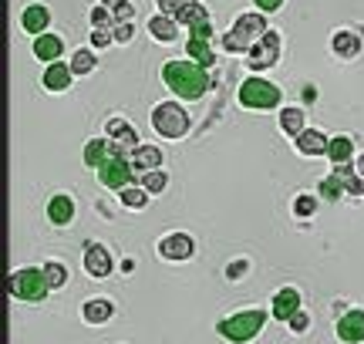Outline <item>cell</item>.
<instances>
[{"instance_id": "obj_1", "label": "cell", "mask_w": 364, "mask_h": 344, "mask_svg": "<svg viewBox=\"0 0 364 344\" xmlns=\"http://www.w3.org/2000/svg\"><path fill=\"white\" fill-rule=\"evenodd\" d=\"M162 81L169 84V91H172V95L189 98V102L202 98V95H206V88H209L206 68L196 65V61H169V65L162 68Z\"/></svg>"}, {"instance_id": "obj_2", "label": "cell", "mask_w": 364, "mask_h": 344, "mask_svg": "<svg viewBox=\"0 0 364 344\" xmlns=\"http://www.w3.org/2000/svg\"><path fill=\"white\" fill-rule=\"evenodd\" d=\"M263 324H267V314H263V310H243V314H233V317H223V321L216 324V331H219L226 341L246 344L263 331Z\"/></svg>"}, {"instance_id": "obj_3", "label": "cell", "mask_w": 364, "mask_h": 344, "mask_svg": "<svg viewBox=\"0 0 364 344\" xmlns=\"http://www.w3.org/2000/svg\"><path fill=\"white\" fill-rule=\"evenodd\" d=\"M267 31H270V27H267V21H263V10H256V14H240L236 24H233V31L223 38V47H226V51H250Z\"/></svg>"}, {"instance_id": "obj_4", "label": "cell", "mask_w": 364, "mask_h": 344, "mask_svg": "<svg viewBox=\"0 0 364 344\" xmlns=\"http://www.w3.org/2000/svg\"><path fill=\"white\" fill-rule=\"evenodd\" d=\"M152 128L159 132L162 139L179 142V139L189 132V112H186L179 102H162V105L152 108Z\"/></svg>"}, {"instance_id": "obj_5", "label": "cell", "mask_w": 364, "mask_h": 344, "mask_svg": "<svg viewBox=\"0 0 364 344\" xmlns=\"http://www.w3.org/2000/svg\"><path fill=\"white\" fill-rule=\"evenodd\" d=\"M47 290H51V284H47L44 270L24 267V270H14V273H10V294H14L17 301L38 304V301L47 297Z\"/></svg>"}, {"instance_id": "obj_6", "label": "cell", "mask_w": 364, "mask_h": 344, "mask_svg": "<svg viewBox=\"0 0 364 344\" xmlns=\"http://www.w3.org/2000/svg\"><path fill=\"white\" fill-rule=\"evenodd\" d=\"M240 105L256 108V112L277 108L280 105V88L270 84V81H263V78H246L240 84Z\"/></svg>"}, {"instance_id": "obj_7", "label": "cell", "mask_w": 364, "mask_h": 344, "mask_svg": "<svg viewBox=\"0 0 364 344\" xmlns=\"http://www.w3.org/2000/svg\"><path fill=\"white\" fill-rule=\"evenodd\" d=\"M98 176H101V183L105 186H112V190H125V186H132V176H135V169H132V162H128V155H125V146H112V155H108V162L98 169Z\"/></svg>"}, {"instance_id": "obj_8", "label": "cell", "mask_w": 364, "mask_h": 344, "mask_svg": "<svg viewBox=\"0 0 364 344\" xmlns=\"http://www.w3.org/2000/svg\"><path fill=\"white\" fill-rule=\"evenodd\" d=\"M280 58V34L277 31H267L263 38L250 47V68L263 71V68H274Z\"/></svg>"}, {"instance_id": "obj_9", "label": "cell", "mask_w": 364, "mask_h": 344, "mask_svg": "<svg viewBox=\"0 0 364 344\" xmlns=\"http://www.w3.org/2000/svg\"><path fill=\"white\" fill-rule=\"evenodd\" d=\"M193 250H196V246H193V236H186V233H169L159 243L162 260H189Z\"/></svg>"}, {"instance_id": "obj_10", "label": "cell", "mask_w": 364, "mask_h": 344, "mask_svg": "<svg viewBox=\"0 0 364 344\" xmlns=\"http://www.w3.org/2000/svg\"><path fill=\"white\" fill-rule=\"evenodd\" d=\"M337 338L344 344L364 341V310H348V314L337 317Z\"/></svg>"}, {"instance_id": "obj_11", "label": "cell", "mask_w": 364, "mask_h": 344, "mask_svg": "<svg viewBox=\"0 0 364 344\" xmlns=\"http://www.w3.org/2000/svg\"><path fill=\"white\" fill-rule=\"evenodd\" d=\"M84 270L91 273V277H108L112 273V257H108V250L105 246H98V243H88V250H84Z\"/></svg>"}, {"instance_id": "obj_12", "label": "cell", "mask_w": 364, "mask_h": 344, "mask_svg": "<svg viewBox=\"0 0 364 344\" xmlns=\"http://www.w3.org/2000/svg\"><path fill=\"white\" fill-rule=\"evenodd\" d=\"M47 24H51V10L44 7V3H31V7H24V14H21V27L27 31V34H44L47 31Z\"/></svg>"}, {"instance_id": "obj_13", "label": "cell", "mask_w": 364, "mask_h": 344, "mask_svg": "<svg viewBox=\"0 0 364 344\" xmlns=\"http://www.w3.org/2000/svg\"><path fill=\"white\" fill-rule=\"evenodd\" d=\"M297 310H300V294H297L293 287H283V290H277V297H274V317L287 324V321H290Z\"/></svg>"}, {"instance_id": "obj_14", "label": "cell", "mask_w": 364, "mask_h": 344, "mask_svg": "<svg viewBox=\"0 0 364 344\" xmlns=\"http://www.w3.org/2000/svg\"><path fill=\"white\" fill-rule=\"evenodd\" d=\"M297 149L304 155H327L330 139H327L324 132H317V128H304V132L297 135Z\"/></svg>"}, {"instance_id": "obj_15", "label": "cell", "mask_w": 364, "mask_h": 344, "mask_svg": "<svg viewBox=\"0 0 364 344\" xmlns=\"http://www.w3.org/2000/svg\"><path fill=\"white\" fill-rule=\"evenodd\" d=\"M128 162H132L135 172H152V169H159L162 165V152L159 149H152V146H135L132 155H128Z\"/></svg>"}, {"instance_id": "obj_16", "label": "cell", "mask_w": 364, "mask_h": 344, "mask_svg": "<svg viewBox=\"0 0 364 344\" xmlns=\"http://www.w3.org/2000/svg\"><path fill=\"white\" fill-rule=\"evenodd\" d=\"M47 220H51L54 227H68V223L75 220V203H71V196H54V199L47 203Z\"/></svg>"}, {"instance_id": "obj_17", "label": "cell", "mask_w": 364, "mask_h": 344, "mask_svg": "<svg viewBox=\"0 0 364 344\" xmlns=\"http://www.w3.org/2000/svg\"><path fill=\"white\" fill-rule=\"evenodd\" d=\"M71 75H75V71H71L68 65L51 61V65H47V71H44V88H47V91H64V88L71 84Z\"/></svg>"}, {"instance_id": "obj_18", "label": "cell", "mask_w": 364, "mask_h": 344, "mask_svg": "<svg viewBox=\"0 0 364 344\" xmlns=\"http://www.w3.org/2000/svg\"><path fill=\"white\" fill-rule=\"evenodd\" d=\"M108 135H112L119 146H125V149H135V146H138L135 125H128V122H121V118H112V122H108Z\"/></svg>"}, {"instance_id": "obj_19", "label": "cell", "mask_w": 364, "mask_h": 344, "mask_svg": "<svg viewBox=\"0 0 364 344\" xmlns=\"http://www.w3.org/2000/svg\"><path fill=\"white\" fill-rule=\"evenodd\" d=\"M108 155H112V146H108V139H91V142L84 146V165H91V169H101V165L108 162Z\"/></svg>"}, {"instance_id": "obj_20", "label": "cell", "mask_w": 364, "mask_h": 344, "mask_svg": "<svg viewBox=\"0 0 364 344\" xmlns=\"http://www.w3.org/2000/svg\"><path fill=\"white\" fill-rule=\"evenodd\" d=\"M330 44H334V51H337L341 58H348V61L358 58V51H361V38H358L354 31H337Z\"/></svg>"}, {"instance_id": "obj_21", "label": "cell", "mask_w": 364, "mask_h": 344, "mask_svg": "<svg viewBox=\"0 0 364 344\" xmlns=\"http://www.w3.org/2000/svg\"><path fill=\"white\" fill-rule=\"evenodd\" d=\"M81 314H84V321H88V324H105V321L115 314V307H112V301H105V297H95V301H88V304H84Z\"/></svg>"}, {"instance_id": "obj_22", "label": "cell", "mask_w": 364, "mask_h": 344, "mask_svg": "<svg viewBox=\"0 0 364 344\" xmlns=\"http://www.w3.org/2000/svg\"><path fill=\"white\" fill-rule=\"evenodd\" d=\"M34 58H40V61H58V58H61V38L38 34V38H34Z\"/></svg>"}, {"instance_id": "obj_23", "label": "cell", "mask_w": 364, "mask_h": 344, "mask_svg": "<svg viewBox=\"0 0 364 344\" xmlns=\"http://www.w3.org/2000/svg\"><path fill=\"white\" fill-rule=\"evenodd\" d=\"M149 31H152V38H159V41H175L179 24H175V17L159 14V17H152V21H149Z\"/></svg>"}, {"instance_id": "obj_24", "label": "cell", "mask_w": 364, "mask_h": 344, "mask_svg": "<svg viewBox=\"0 0 364 344\" xmlns=\"http://www.w3.org/2000/svg\"><path fill=\"white\" fill-rule=\"evenodd\" d=\"M354 152V142L351 139H344V135H337V139H330V149H327V159L334 162V165H341V162H348Z\"/></svg>"}, {"instance_id": "obj_25", "label": "cell", "mask_w": 364, "mask_h": 344, "mask_svg": "<svg viewBox=\"0 0 364 344\" xmlns=\"http://www.w3.org/2000/svg\"><path fill=\"white\" fill-rule=\"evenodd\" d=\"M186 51H189V58H193L196 65H202V68H209V65H213V51H209V41L189 38V44H186Z\"/></svg>"}, {"instance_id": "obj_26", "label": "cell", "mask_w": 364, "mask_h": 344, "mask_svg": "<svg viewBox=\"0 0 364 344\" xmlns=\"http://www.w3.org/2000/svg\"><path fill=\"white\" fill-rule=\"evenodd\" d=\"M280 128L287 132V135H300L304 132V112L300 108H287V112H280Z\"/></svg>"}, {"instance_id": "obj_27", "label": "cell", "mask_w": 364, "mask_h": 344, "mask_svg": "<svg viewBox=\"0 0 364 344\" xmlns=\"http://www.w3.org/2000/svg\"><path fill=\"white\" fill-rule=\"evenodd\" d=\"M121 203L132 206V209H142L149 203V190H138V186H125L121 190Z\"/></svg>"}, {"instance_id": "obj_28", "label": "cell", "mask_w": 364, "mask_h": 344, "mask_svg": "<svg viewBox=\"0 0 364 344\" xmlns=\"http://www.w3.org/2000/svg\"><path fill=\"white\" fill-rule=\"evenodd\" d=\"M179 24H199V21H206V7L202 3H189V7H179V17H175Z\"/></svg>"}, {"instance_id": "obj_29", "label": "cell", "mask_w": 364, "mask_h": 344, "mask_svg": "<svg viewBox=\"0 0 364 344\" xmlns=\"http://www.w3.org/2000/svg\"><path fill=\"white\" fill-rule=\"evenodd\" d=\"M165 186H169V179H165V172H162V169H152V172H142V190H149L152 196H156V192H162Z\"/></svg>"}, {"instance_id": "obj_30", "label": "cell", "mask_w": 364, "mask_h": 344, "mask_svg": "<svg viewBox=\"0 0 364 344\" xmlns=\"http://www.w3.org/2000/svg\"><path fill=\"white\" fill-rule=\"evenodd\" d=\"M44 277H47V284H51V290L54 287H64L68 284V270H64V264H44Z\"/></svg>"}, {"instance_id": "obj_31", "label": "cell", "mask_w": 364, "mask_h": 344, "mask_svg": "<svg viewBox=\"0 0 364 344\" xmlns=\"http://www.w3.org/2000/svg\"><path fill=\"white\" fill-rule=\"evenodd\" d=\"M71 71H75V75L95 71V54H91V51H75V54H71Z\"/></svg>"}, {"instance_id": "obj_32", "label": "cell", "mask_w": 364, "mask_h": 344, "mask_svg": "<svg viewBox=\"0 0 364 344\" xmlns=\"http://www.w3.org/2000/svg\"><path fill=\"white\" fill-rule=\"evenodd\" d=\"M314 209H317V199H314L311 192L297 196V203H293V213H297V216H314Z\"/></svg>"}, {"instance_id": "obj_33", "label": "cell", "mask_w": 364, "mask_h": 344, "mask_svg": "<svg viewBox=\"0 0 364 344\" xmlns=\"http://www.w3.org/2000/svg\"><path fill=\"white\" fill-rule=\"evenodd\" d=\"M341 190H344V183H341L337 176H330V179H324V183H321V192L327 196V199H337Z\"/></svg>"}, {"instance_id": "obj_34", "label": "cell", "mask_w": 364, "mask_h": 344, "mask_svg": "<svg viewBox=\"0 0 364 344\" xmlns=\"http://www.w3.org/2000/svg\"><path fill=\"white\" fill-rule=\"evenodd\" d=\"M287 324H290V331H293V334H304L311 321H307V314H304V310H297V314H293V317H290Z\"/></svg>"}, {"instance_id": "obj_35", "label": "cell", "mask_w": 364, "mask_h": 344, "mask_svg": "<svg viewBox=\"0 0 364 344\" xmlns=\"http://www.w3.org/2000/svg\"><path fill=\"white\" fill-rule=\"evenodd\" d=\"M112 41H115V34H108L105 27H95V31H91V44H95V47H108Z\"/></svg>"}, {"instance_id": "obj_36", "label": "cell", "mask_w": 364, "mask_h": 344, "mask_svg": "<svg viewBox=\"0 0 364 344\" xmlns=\"http://www.w3.org/2000/svg\"><path fill=\"white\" fill-rule=\"evenodd\" d=\"M91 24H95V27H108V24H112V14H108L105 7H95V10H91Z\"/></svg>"}, {"instance_id": "obj_37", "label": "cell", "mask_w": 364, "mask_h": 344, "mask_svg": "<svg viewBox=\"0 0 364 344\" xmlns=\"http://www.w3.org/2000/svg\"><path fill=\"white\" fill-rule=\"evenodd\" d=\"M189 31H193V38L209 41V34H213V24H209V17H206V21H199V24H193Z\"/></svg>"}, {"instance_id": "obj_38", "label": "cell", "mask_w": 364, "mask_h": 344, "mask_svg": "<svg viewBox=\"0 0 364 344\" xmlns=\"http://www.w3.org/2000/svg\"><path fill=\"white\" fill-rule=\"evenodd\" d=\"M112 34H115V41H119V44H125V41H132L135 27H132V24L125 21V24H115V31H112Z\"/></svg>"}, {"instance_id": "obj_39", "label": "cell", "mask_w": 364, "mask_h": 344, "mask_svg": "<svg viewBox=\"0 0 364 344\" xmlns=\"http://www.w3.org/2000/svg\"><path fill=\"white\" fill-rule=\"evenodd\" d=\"M159 10L165 17H175L179 14V0H159Z\"/></svg>"}, {"instance_id": "obj_40", "label": "cell", "mask_w": 364, "mask_h": 344, "mask_svg": "<svg viewBox=\"0 0 364 344\" xmlns=\"http://www.w3.org/2000/svg\"><path fill=\"white\" fill-rule=\"evenodd\" d=\"M132 14H135V7H132V3H121V7H115V17H119V24L132 21Z\"/></svg>"}, {"instance_id": "obj_41", "label": "cell", "mask_w": 364, "mask_h": 344, "mask_svg": "<svg viewBox=\"0 0 364 344\" xmlns=\"http://www.w3.org/2000/svg\"><path fill=\"white\" fill-rule=\"evenodd\" d=\"M253 3H256L263 14H270V10H280V7H283V0H253Z\"/></svg>"}, {"instance_id": "obj_42", "label": "cell", "mask_w": 364, "mask_h": 344, "mask_svg": "<svg viewBox=\"0 0 364 344\" xmlns=\"http://www.w3.org/2000/svg\"><path fill=\"white\" fill-rule=\"evenodd\" d=\"M243 270H246V260H240V264H230L226 277H230V280H233V277H243Z\"/></svg>"}, {"instance_id": "obj_43", "label": "cell", "mask_w": 364, "mask_h": 344, "mask_svg": "<svg viewBox=\"0 0 364 344\" xmlns=\"http://www.w3.org/2000/svg\"><path fill=\"white\" fill-rule=\"evenodd\" d=\"M101 3H105V7H112V10H115V7H121V3H128V0H101Z\"/></svg>"}, {"instance_id": "obj_44", "label": "cell", "mask_w": 364, "mask_h": 344, "mask_svg": "<svg viewBox=\"0 0 364 344\" xmlns=\"http://www.w3.org/2000/svg\"><path fill=\"white\" fill-rule=\"evenodd\" d=\"M354 169H358V176L364 179V155H358V165H354Z\"/></svg>"}, {"instance_id": "obj_45", "label": "cell", "mask_w": 364, "mask_h": 344, "mask_svg": "<svg viewBox=\"0 0 364 344\" xmlns=\"http://www.w3.org/2000/svg\"><path fill=\"white\" fill-rule=\"evenodd\" d=\"M189 3H196V0H179V7H189ZM179 17V14H175Z\"/></svg>"}]
</instances>
